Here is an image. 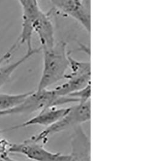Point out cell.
Here are the masks:
<instances>
[{
	"label": "cell",
	"mask_w": 151,
	"mask_h": 161,
	"mask_svg": "<svg viewBox=\"0 0 151 161\" xmlns=\"http://www.w3.org/2000/svg\"><path fill=\"white\" fill-rule=\"evenodd\" d=\"M67 44L64 41L55 42L50 47H42L43 68L38 90L47 89L51 86L65 79L70 67Z\"/></svg>",
	"instance_id": "1"
},
{
	"label": "cell",
	"mask_w": 151,
	"mask_h": 161,
	"mask_svg": "<svg viewBox=\"0 0 151 161\" xmlns=\"http://www.w3.org/2000/svg\"><path fill=\"white\" fill-rule=\"evenodd\" d=\"M70 109V107L58 108V107H51L46 108L40 111L39 114L32 119H30L29 120L25 121L19 125L3 130V132L8 131L36 125L48 127L62 118L69 112Z\"/></svg>",
	"instance_id": "8"
},
{
	"label": "cell",
	"mask_w": 151,
	"mask_h": 161,
	"mask_svg": "<svg viewBox=\"0 0 151 161\" xmlns=\"http://www.w3.org/2000/svg\"><path fill=\"white\" fill-rule=\"evenodd\" d=\"M91 119V101L85 103H78L70 107L69 112L53 125L41 131L38 135L32 136L33 139L42 144L47 142L51 135L75 127Z\"/></svg>",
	"instance_id": "2"
},
{
	"label": "cell",
	"mask_w": 151,
	"mask_h": 161,
	"mask_svg": "<svg viewBox=\"0 0 151 161\" xmlns=\"http://www.w3.org/2000/svg\"><path fill=\"white\" fill-rule=\"evenodd\" d=\"M41 142L32 137L19 144H12L9 153L23 154L28 159L34 161H69L70 154L53 153L46 149Z\"/></svg>",
	"instance_id": "6"
},
{
	"label": "cell",
	"mask_w": 151,
	"mask_h": 161,
	"mask_svg": "<svg viewBox=\"0 0 151 161\" xmlns=\"http://www.w3.org/2000/svg\"><path fill=\"white\" fill-rule=\"evenodd\" d=\"M71 72L65 75L67 81L53 89L58 97H65L86 87L91 82V63L79 61L69 55Z\"/></svg>",
	"instance_id": "4"
},
{
	"label": "cell",
	"mask_w": 151,
	"mask_h": 161,
	"mask_svg": "<svg viewBox=\"0 0 151 161\" xmlns=\"http://www.w3.org/2000/svg\"><path fill=\"white\" fill-rule=\"evenodd\" d=\"M30 92L14 95L0 93V112L7 111L15 108L23 103Z\"/></svg>",
	"instance_id": "10"
},
{
	"label": "cell",
	"mask_w": 151,
	"mask_h": 161,
	"mask_svg": "<svg viewBox=\"0 0 151 161\" xmlns=\"http://www.w3.org/2000/svg\"><path fill=\"white\" fill-rule=\"evenodd\" d=\"M0 161H18L15 160L13 159H12V158H10L8 154L6 155V156H0Z\"/></svg>",
	"instance_id": "13"
},
{
	"label": "cell",
	"mask_w": 151,
	"mask_h": 161,
	"mask_svg": "<svg viewBox=\"0 0 151 161\" xmlns=\"http://www.w3.org/2000/svg\"><path fill=\"white\" fill-rule=\"evenodd\" d=\"M12 143L6 139L0 140V156H6L9 154V149Z\"/></svg>",
	"instance_id": "12"
},
{
	"label": "cell",
	"mask_w": 151,
	"mask_h": 161,
	"mask_svg": "<svg viewBox=\"0 0 151 161\" xmlns=\"http://www.w3.org/2000/svg\"><path fill=\"white\" fill-rule=\"evenodd\" d=\"M3 130H0V134L1 133H3Z\"/></svg>",
	"instance_id": "14"
},
{
	"label": "cell",
	"mask_w": 151,
	"mask_h": 161,
	"mask_svg": "<svg viewBox=\"0 0 151 161\" xmlns=\"http://www.w3.org/2000/svg\"><path fill=\"white\" fill-rule=\"evenodd\" d=\"M68 96L76 99L78 101V103H85L88 101H91V84L84 89L72 93Z\"/></svg>",
	"instance_id": "11"
},
{
	"label": "cell",
	"mask_w": 151,
	"mask_h": 161,
	"mask_svg": "<svg viewBox=\"0 0 151 161\" xmlns=\"http://www.w3.org/2000/svg\"><path fill=\"white\" fill-rule=\"evenodd\" d=\"M71 146L69 161H91L90 140L81 125L74 127Z\"/></svg>",
	"instance_id": "9"
},
{
	"label": "cell",
	"mask_w": 151,
	"mask_h": 161,
	"mask_svg": "<svg viewBox=\"0 0 151 161\" xmlns=\"http://www.w3.org/2000/svg\"><path fill=\"white\" fill-rule=\"evenodd\" d=\"M22 8V29L18 41L13 45L16 48L26 43L27 50H32V36L36 29L49 17L39 6L37 0H18Z\"/></svg>",
	"instance_id": "3"
},
{
	"label": "cell",
	"mask_w": 151,
	"mask_h": 161,
	"mask_svg": "<svg viewBox=\"0 0 151 161\" xmlns=\"http://www.w3.org/2000/svg\"><path fill=\"white\" fill-rule=\"evenodd\" d=\"M59 97L53 90H36L31 92L24 101L15 108L7 111L0 112V116L17 114H29L48 107H57V103Z\"/></svg>",
	"instance_id": "5"
},
{
	"label": "cell",
	"mask_w": 151,
	"mask_h": 161,
	"mask_svg": "<svg viewBox=\"0 0 151 161\" xmlns=\"http://www.w3.org/2000/svg\"><path fill=\"white\" fill-rule=\"evenodd\" d=\"M50 1L62 12L78 21L89 34L91 30L89 8L81 0H50Z\"/></svg>",
	"instance_id": "7"
}]
</instances>
